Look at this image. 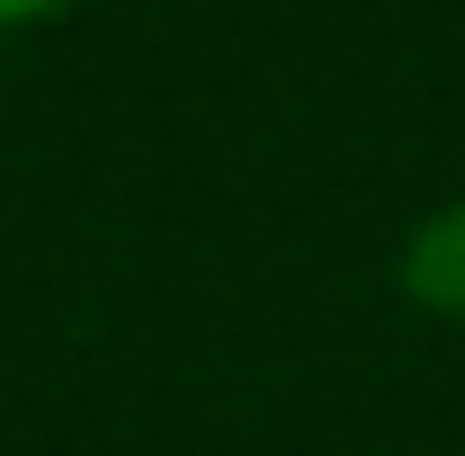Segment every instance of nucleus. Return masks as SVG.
Here are the masks:
<instances>
[{"label": "nucleus", "instance_id": "f257e3e1", "mask_svg": "<svg viewBox=\"0 0 465 456\" xmlns=\"http://www.w3.org/2000/svg\"><path fill=\"white\" fill-rule=\"evenodd\" d=\"M394 286L411 295V313L430 322H465V197L430 206L394 251Z\"/></svg>", "mask_w": 465, "mask_h": 456}, {"label": "nucleus", "instance_id": "f03ea898", "mask_svg": "<svg viewBox=\"0 0 465 456\" xmlns=\"http://www.w3.org/2000/svg\"><path fill=\"white\" fill-rule=\"evenodd\" d=\"M72 0H0V36H18V27H45V18H63Z\"/></svg>", "mask_w": 465, "mask_h": 456}]
</instances>
